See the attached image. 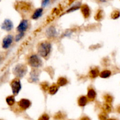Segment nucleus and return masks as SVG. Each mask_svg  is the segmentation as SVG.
I'll return each mask as SVG.
<instances>
[{
  "label": "nucleus",
  "mask_w": 120,
  "mask_h": 120,
  "mask_svg": "<svg viewBox=\"0 0 120 120\" xmlns=\"http://www.w3.org/2000/svg\"><path fill=\"white\" fill-rule=\"evenodd\" d=\"M28 22L27 20L23 19L17 27V30L19 33L25 32L28 29Z\"/></svg>",
  "instance_id": "obj_7"
},
{
  "label": "nucleus",
  "mask_w": 120,
  "mask_h": 120,
  "mask_svg": "<svg viewBox=\"0 0 120 120\" xmlns=\"http://www.w3.org/2000/svg\"><path fill=\"white\" fill-rule=\"evenodd\" d=\"M67 82H67V80L66 79L62 77V78H60L59 79L58 82H57V84L60 86H63L66 85L67 84Z\"/></svg>",
  "instance_id": "obj_19"
},
{
  "label": "nucleus",
  "mask_w": 120,
  "mask_h": 120,
  "mask_svg": "<svg viewBox=\"0 0 120 120\" xmlns=\"http://www.w3.org/2000/svg\"><path fill=\"white\" fill-rule=\"evenodd\" d=\"M59 89V87L56 85H53L52 87H50V89H49V93H50L51 94H55V93H56V92Z\"/></svg>",
  "instance_id": "obj_16"
},
{
  "label": "nucleus",
  "mask_w": 120,
  "mask_h": 120,
  "mask_svg": "<svg viewBox=\"0 0 120 120\" xmlns=\"http://www.w3.org/2000/svg\"><path fill=\"white\" fill-rule=\"evenodd\" d=\"M79 8H80L79 6H77V5L74 6V7H72L71 8H70L69 10L67 11V12H70L75 11H76L77 10V9H79Z\"/></svg>",
  "instance_id": "obj_23"
},
{
  "label": "nucleus",
  "mask_w": 120,
  "mask_h": 120,
  "mask_svg": "<svg viewBox=\"0 0 120 120\" xmlns=\"http://www.w3.org/2000/svg\"><path fill=\"white\" fill-rule=\"evenodd\" d=\"M87 98L84 96L80 97L79 100V104L81 107H84L87 104Z\"/></svg>",
  "instance_id": "obj_13"
},
{
  "label": "nucleus",
  "mask_w": 120,
  "mask_h": 120,
  "mask_svg": "<svg viewBox=\"0 0 120 120\" xmlns=\"http://www.w3.org/2000/svg\"><path fill=\"white\" fill-rule=\"evenodd\" d=\"M13 27H14V25H13L12 22L11 20L8 19L4 21L2 26H1L2 29L6 30V31H11L13 29Z\"/></svg>",
  "instance_id": "obj_6"
},
{
  "label": "nucleus",
  "mask_w": 120,
  "mask_h": 120,
  "mask_svg": "<svg viewBox=\"0 0 120 120\" xmlns=\"http://www.w3.org/2000/svg\"><path fill=\"white\" fill-rule=\"evenodd\" d=\"M23 36H24V32L19 33V34L16 35V37H15V41H16V42H18L19 41H20V40L22 38V37H23Z\"/></svg>",
  "instance_id": "obj_21"
},
{
  "label": "nucleus",
  "mask_w": 120,
  "mask_h": 120,
  "mask_svg": "<svg viewBox=\"0 0 120 120\" xmlns=\"http://www.w3.org/2000/svg\"><path fill=\"white\" fill-rule=\"evenodd\" d=\"M111 74V71H109V70H104V71H102V72L100 74V76L101 78L106 79L110 77Z\"/></svg>",
  "instance_id": "obj_14"
},
{
  "label": "nucleus",
  "mask_w": 120,
  "mask_h": 120,
  "mask_svg": "<svg viewBox=\"0 0 120 120\" xmlns=\"http://www.w3.org/2000/svg\"><path fill=\"white\" fill-rule=\"evenodd\" d=\"M18 105L20 108L23 110H26L30 107V102L27 99H22L18 103Z\"/></svg>",
  "instance_id": "obj_8"
},
{
  "label": "nucleus",
  "mask_w": 120,
  "mask_h": 120,
  "mask_svg": "<svg viewBox=\"0 0 120 120\" xmlns=\"http://www.w3.org/2000/svg\"><path fill=\"white\" fill-rule=\"evenodd\" d=\"M107 120H114V119H109Z\"/></svg>",
  "instance_id": "obj_27"
},
{
  "label": "nucleus",
  "mask_w": 120,
  "mask_h": 120,
  "mask_svg": "<svg viewBox=\"0 0 120 120\" xmlns=\"http://www.w3.org/2000/svg\"><path fill=\"white\" fill-rule=\"evenodd\" d=\"M120 16V11L118 10L114 11L111 14V17L113 19H117Z\"/></svg>",
  "instance_id": "obj_18"
},
{
  "label": "nucleus",
  "mask_w": 120,
  "mask_h": 120,
  "mask_svg": "<svg viewBox=\"0 0 120 120\" xmlns=\"http://www.w3.org/2000/svg\"><path fill=\"white\" fill-rule=\"evenodd\" d=\"M13 41V36L11 35H8L4 38L2 41V48L4 49H8L11 45Z\"/></svg>",
  "instance_id": "obj_5"
},
{
  "label": "nucleus",
  "mask_w": 120,
  "mask_h": 120,
  "mask_svg": "<svg viewBox=\"0 0 120 120\" xmlns=\"http://www.w3.org/2000/svg\"><path fill=\"white\" fill-rule=\"evenodd\" d=\"M80 120H90V118L87 117H84L82 118Z\"/></svg>",
  "instance_id": "obj_25"
},
{
  "label": "nucleus",
  "mask_w": 120,
  "mask_h": 120,
  "mask_svg": "<svg viewBox=\"0 0 120 120\" xmlns=\"http://www.w3.org/2000/svg\"><path fill=\"white\" fill-rule=\"evenodd\" d=\"M51 50V45L48 42H41L38 46V51L40 56L43 57H46Z\"/></svg>",
  "instance_id": "obj_1"
},
{
  "label": "nucleus",
  "mask_w": 120,
  "mask_h": 120,
  "mask_svg": "<svg viewBox=\"0 0 120 120\" xmlns=\"http://www.w3.org/2000/svg\"><path fill=\"white\" fill-rule=\"evenodd\" d=\"M30 79L32 80L33 82H36L38 80V75L35 73V71H34L33 73H32L30 75Z\"/></svg>",
  "instance_id": "obj_20"
},
{
  "label": "nucleus",
  "mask_w": 120,
  "mask_h": 120,
  "mask_svg": "<svg viewBox=\"0 0 120 120\" xmlns=\"http://www.w3.org/2000/svg\"><path fill=\"white\" fill-rule=\"evenodd\" d=\"M99 75V71L97 69H93L90 73V75L92 78H95Z\"/></svg>",
  "instance_id": "obj_17"
},
{
  "label": "nucleus",
  "mask_w": 120,
  "mask_h": 120,
  "mask_svg": "<svg viewBox=\"0 0 120 120\" xmlns=\"http://www.w3.org/2000/svg\"><path fill=\"white\" fill-rule=\"evenodd\" d=\"M47 35L49 37H53V36H55V35L56 34V30L55 29V28L54 27L52 26L50 27L49 29L47 30Z\"/></svg>",
  "instance_id": "obj_11"
},
{
  "label": "nucleus",
  "mask_w": 120,
  "mask_h": 120,
  "mask_svg": "<svg viewBox=\"0 0 120 120\" xmlns=\"http://www.w3.org/2000/svg\"><path fill=\"white\" fill-rule=\"evenodd\" d=\"M96 93L95 92V91L93 89H90L88 91V94H87V96L88 98H89L91 100H93L94 99V98L96 97Z\"/></svg>",
  "instance_id": "obj_12"
},
{
  "label": "nucleus",
  "mask_w": 120,
  "mask_h": 120,
  "mask_svg": "<svg viewBox=\"0 0 120 120\" xmlns=\"http://www.w3.org/2000/svg\"><path fill=\"white\" fill-rule=\"evenodd\" d=\"M28 63L33 68H38L42 65V61L39 57L36 55H31L28 59Z\"/></svg>",
  "instance_id": "obj_2"
},
{
  "label": "nucleus",
  "mask_w": 120,
  "mask_h": 120,
  "mask_svg": "<svg viewBox=\"0 0 120 120\" xmlns=\"http://www.w3.org/2000/svg\"><path fill=\"white\" fill-rule=\"evenodd\" d=\"M43 11V8H38V9H36L35 11L34 12V14L32 15V18L33 19H38L42 15Z\"/></svg>",
  "instance_id": "obj_9"
},
{
  "label": "nucleus",
  "mask_w": 120,
  "mask_h": 120,
  "mask_svg": "<svg viewBox=\"0 0 120 120\" xmlns=\"http://www.w3.org/2000/svg\"><path fill=\"white\" fill-rule=\"evenodd\" d=\"M11 88L14 95H17L21 89V83L19 80H14L11 83Z\"/></svg>",
  "instance_id": "obj_4"
},
{
  "label": "nucleus",
  "mask_w": 120,
  "mask_h": 120,
  "mask_svg": "<svg viewBox=\"0 0 120 120\" xmlns=\"http://www.w3.org/2000/svg\"><path fill=\"white\" fill-rule=\"evenodd\" d=\"M101 2H105L107 1V0H99Z\"/></svg>",
  "instance_id": "obj_26"
},
{
  "label": "nucleus",
  "mask_w": 120,
  "mask_h": 120,
  "mask_svg": "<svg viewBox=\"0 0 120 120\" xmlns=\"http://www.w3.org/2000/svg\"><path fill=\"white\" fill-rule=\"evenodd\" d=\"M49 117L48 115L47 114H43L39 118L38 120H49Z\"/></svg>",
  "instance_id": "obj_24"
},
{
  "label": "nucleus",
  "mask_w": 120,
  "mask_h": 120,
  "mask_svg": "<svg viewBox=\"0 0 120 120\" xmlns=\"http://www.w3.org/2000/svg\"><path fill=\"white\" fill-rule=\"evenodd\" d=\"M81 9H82V12L84 17H89V15H90V8H89V7L87 5H84L81 7Z\"/></svg>",
  "instance_id": "obj_10"
},
{
  "label": "nucleus",
  "mask_w": 120,
  "mask_h": 120,
  "mask_svg": "<svg viewBox=\"0 0 120 120\" xmlns=\"http://www.w3.org/2000/svg\"><path fill=\"white\" fill-rule=\"evenodd\" d=\"M6 101L9 105H12L15 103V98L14 96H9L6 99Z\"/></svg>",
  "instance_id": "obj_15"
},
{
  "label": "nucleus",
  "mask_w": 120,
  "mask_h": 120,
  "mask_svg": "<svg viewBox=\"0 0 120 120\" xmlns=\"http://www.w3.org/2000/svg\"><path fill=\"white\" fill-rule=\"evenodd\" d=\"M50 0H42V7H46L50 3Z\"/></svg>",
  "instance_id": "obj_22"
},
{
  "label": "nucleus",
  "mask_w": 120,
  "mask_h": 120,
  "mask_svg": "<svg viewBox=\"0 0 120 120\" xmlns=\"http://www.w3.org/2000/svg\"><path fill=\"white\" fill-rule=\"evenodd\" d=\"M27 68L23 64H18L14 69V73L16 77H22L26 73Z\"/></svg>",
  "instance_id": "obj_3"
}]
</instances>
